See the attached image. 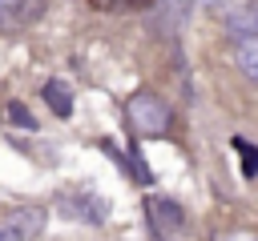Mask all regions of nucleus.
I'll list each match as a JSON object with an SVG mask.
<instances>
[{
    "mask_svg": "<svg viewBox=\"0 0 258 241\" xmlns=\"http://www.w3.org/2000/svg\"><path fill=\"white\" fill-rule=\"evenodd\" d=\"M4 4H12V0H4Z\"/></svg>",
    "mask_w": 258,
    "mask_h": 241,
    "instance_id": "obj_15",
    "label": "nucleus"
},
{
    "mask_svg": "<svg viewBox=\"0 0 258 241\" xmlns=\"http://www.w3.org/2000/svg\"><path fill=\"white\" fill-rule=\"evenodd\" d=\"M145 209H149V221H153V229H157V237H173L177 229H181V221H185V213H181V205L177 201H169V197H149L145 201Z\"/></svg>",
    "mask_w": 258,
    "mask_h": 241,
    "instance_id": "obj_3",
    "label": "nucleus"
},
{
    "mask_svg": "<svg viewBox=\"0 0 258 241\" xmlns=\"http://www.w3.org/2000/svg\"><path fill=\"white\" fill-rule=\"evenodd\" d=\"M44 100H52V112H56V116H69V112H73V96H69V88H64L60 80H48V84H44Z\"/></svg>",
    "mask_w": 258,
    "mask_h": 241,
    "instance_id": "obj_7",
    "label": "nucleus"
},
{
    "mask_svg": "<svg viewBox=\"0 0 258 241\" xmlns=\"http://www.w3.org/2000/svg\"><path fill=\"white\" fill-rule=\"evenodd\" d=\"M129 120H133V129L141 137H157L169 125V104L161 96H153V92H137L129 100Z\"/></svg>",
    "mask_w": 258,
    "mask_h": 241,
    "instance_id": "obj_1",
    "label": "nucleus"
},
{
    "mask_svg": "<svg viewBox=\"0 0 258 241\" xmlns=\"http://www.w3.org/2000/svg\"><path fill=\"white\" fill-rule=\"evenodd\" d=\"M8 221H12L24 237H36V233L44 229V209H40V205H20V209L8 213Z\"/></svg>",
    "mask_w": 258,
    "mask_h": 241,
    "instance_id": "obj_5",
    "label": "nucleus"
},
{
    "mask_svg": "<svg viewBox=\"0 0 258 241\" xmlns=\"http://www.w3.org/2000/svg\"><path fill=\"white\" fill-rule=\"evenodd\" d=\"M202 8H210V12H222V16H230L234 8H242L246 0H198Z\"/></svg>",
    "mask_w": 258,
    "mask_h": 241,
    "instance_id": "obj_9",
    "label": "nucleus"
},
{
    "mask_svg": "<svg viewBox=\"0 0 258 241\" xmlns=\"http://www.w3.org/2000/svg\"><path fill=\"white\" fill-rule=\"evenodd\" d=\"M222 241H258V233H250V229H234V233H226Z\"/></svg>",
    "mask_w": 258,
    "mask_h": 241,
    "instance_id": "obj_11",
    "label": "nucleus"
},
{
    "mask_svg": "<svg viewBox=\"0 0 258 241\" xmlns=\"http://www.w3.org/2000/svg\"><path fill=\"white\" fill-rule=\"evenodd\" d=\"M0 241H28V237H24V233H20V229L4 217V221H0Z\"/></svg>",
    "mask_w": 258,
    "mask_h": 241,
    "instance_id": "obj_10",
    "label": "nucleus"
},
{
    "mask_svg": "<svg viewBox=\"0 0 258 241\" xmlns=\"http://www.w3.org/2000/svg\"><path fill=\"white\" fill-rule=\"evenodd\" d=\"M234 149H238V157H242V161H246V165H250V169H246V173H250V177H258V149H254V145H246V141H242V137H238V141H234Z\"/></svg>",
    "mask_w": 258,
    "mask_h": 241,
    "instance_id": "obj_8",
    "label": "nucleus"
},
{
    "mask_svg": "<svg viewBox=\"0 0 258 241\" xmlns=\"http://www.w3.org/2000/svg\"><path fill=\"white\" fill-rule=\"evenodd\" d=\"M60 213L77 217V221H89V225H101L109 205L97 197V193H60Z\"/></svg>",
    "mask_w": 258,
    "mask_h": 241,
    "instance_id": "obj_2",
    "label": "nucleus"
},
{
    "mask_svg": "<svg viewBox=\"0 0 258 241\" xmlns=\"http://www.w3.org/2000/svg\"><path fill=\"white\" fill-rule=\"evenodd\" d=\"M226 24H230V32L242 40V36H258V0H246L242 8H234L230 16H226Z\"/></svg>",
    "mask_w": 258,
    "mask_h": 241,
    "instance_id": "obj_4",
    "label": "nucleus"
},
{
    "mask_svg": "<svg viewBox=\"0 0 258 241\" xmlns=\"http://www.w3.org/2000/svg\"><path fill=\"white\" fill-rule=\"evenodd\" d=\"M234 60L242 68V76H250L258 84V36H242L238 48H234Z\"/></svg>",
    "mask_w": 258,
    "mask_h": 241,
    "instance_id": "obj_6",
    "label": "nucleus"
},
{
    "mask_svg": "<svg viewBox=\"0 0 258 241\" xmlns=\"http://www.w3.org/2000/svg\"><path fill=\"white\" fill-rule=\"evenodd\" d=\"M8 112H12V120H20V125H24V129H32V116H28V112H24V108H20V104H12V108H8Z\"/></svg>",
    "mask_w": 258,
    "mask_h": 241,
    "instance_id": "obj_12",
    "label": "nucleus"
},
{
    "mask_svg": "<svg viewBox=\"0 0 258 241\" xmlns=\"http://www.w3.org/2000/svg\"><path fill=\"white\" fill-rule=\"evenodd\" d=\"M8 16H12V4H4V0H0V24H8Z\"/></svg>",
    "mask_w": 258,
    "mask_h": 241,
    "instance_id": "obj_13",
    "label": "nucleus"
},
{
    "mask_svg": "<svg viewBox=\"0 0 258 241\" xmlns=\"http://www.w3.org/2000/svg\"><path fill=\"white\" fill-rule=\"evenodd\" d=\"M117 4H137V0H117Z\"/></svg>",
    "mask_w": 258,
    "mask_h": 241,
    "instance_id": "obj_14",
    "label": "nucleus"
}]
</instances>
